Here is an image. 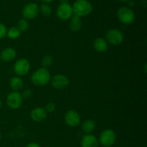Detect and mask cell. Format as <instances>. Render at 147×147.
<instances>
[{
	"label": "cell",
	"mask_w": 147,
	"mask_h": 147,
	"mask_svg": "<svg viewBox=\"0 0 147 147\" xmlns=\"http://www.w3.org/2000/svg\"><path fill=\"white\" fill-rule=\"evenodd\" d=\"M117 17L122 24H131L134 22L135 14L129 7H122L117 11Z\"/></svg>",
	"instance_id": "obj_3"
},
{
	"label": "cell",
	"mask_w": 147,
	"mask_h": 147,
	"mask_svg": "<svg viewBox=\"0 0 147 147\" xmlns=\"http://www.w3.org/2000/svg\"><path fill=\"white\" fill-rule=\"evenodd\" d=\"M72 7L73 14L80 18L90 14L93 10L92 4L88 0H76Z\"/></svg>",
	"instance_id": "obj_2"
},
{
	"label": "cell",
	"mask_w": 147,
	"mask_h": 147,
	"mask_svg": "<svg viewBox=\"0 0 147 147\" xmlns=\"http://www.w3.org/2000/svg\"><path fill=\"white\" fill-rule=\"evenodd\" d=\"M1 106H2V102H1V99H0V109L1 108Z\"/></svg>",
	"instance_id": "obj_31"
},
{
	"label": "cell",
	"mask_w": 147,
	"mask_h": 147,
	"mask_svg": "<svg viewBox=\"0 0 147 147\" xmlns=\"http://www.w3.org/2000/svg\"><path fill=\"white\" fill-rule=\"evenodd\" d=\"M123 34L120 30L117 29H111L107 32L105 40L108 42L113 46H117L121 44L123 42Z\"/></svg>",
	"instance_id": "obj_5"
},
{
	"label": "cell",
	"mask_w": 147,
	"mask_h": 147,
	"mask_svg": "<svg viewBox=\"0 0 147 147\" xmlns=\"http://www.w3.org/2000/svg\"><path fill=\"white\" fill-rule=\"evenodd\" d=\"M20 34H21V32L17 27H11L9 30H7V36L11 40H15L20 37Z\"/></svg>",
	"instance_id": "obj_20"
},
{
	"label": "cell",
	"mask_w": 147,
	"mask_h": 147,
	"mask_svg": "<svg viewBox=\"0 0 147 147\" xmlns=\"http://www.w3.org/2000/svg\"><path fill=\"white\" fill-rule=\"evenodd\" d=\"M98 140L93 134L84 135L80 142L81 147H98Z\"/></svg>",
	"instance_id": "obj_13"
},
{
	"label": "cell",
	"mask_w": 147,
	"mask_h": 147,
	"mask_svg": "<svg viewBox=\"0 0 147 147\" xmlns=\"http://www.w3.org/2000/svg\"><path fill=\"white\" fill-rule=\"evenodd\" d=\"M53 62H54V59H53V56L50 55H45L42 57L41 63L42 67L47 68V67H50L53 64Z\"/></svg>",
	"instance_id": "obj_21"
},
{
	"label": "cell",
	"mask_w": 147,
	"mask_h": 147,
	"mask_svg": "<svg viewBox=\"0 0 147 147\" xmlns=\"http://www.w3.org/2000/svg\"><path fill=\"white\" fill-rule=\"evenodd\" d=\"M39 10H40V12L41 13L42 15L45 17H50L52 13H53V9H52L51 7L48 4L42 3L40 5V7H39Z\"/></svg>",
	"instance_id": "obj_19"
},
{
	"label": "cell",
	"mask_w": 147,
	"mask_h": 147,
	"mask_svg": "<svg viewBox=\"0 0 147 147\" xmlns=\"http://www.w3.org/2000/svg\"><path fill=\"white\" fill-rule=\"evenodd\" d=\"M116 134L113 129H107L103 130L99 136L98 142L104 147H111L115 144Z\"/></svg>",
	"instance_id": "obj_4"
},
{
	"label": "cell",
	"mask_w": 147,
	"mask_h": 147,
	"mask_svg": "<svg viewBox=\"0 0 147 147\" xmlns=\"http://www.w3.org/2000/svg\"><path fill=\"white\" fill-rule=\"evenodd\" d=\"M1 57H0V61H1Z\"/></svg>",
	"instance_id": "obj_33"
},
{
	"label": "cell",
	"mask_w": 147,
	"mask_h": 147,
	"mask_svg": "<svg viewBox=\"0 0 147 147\" xmlns=\"http://www.w3.org/2000/svg\"><path fill=\"white\" fill-rule=\"evenodd\" d=\"M57 15L62 20H70L73 15V7L69 3L60 4L57 9Z\"/></svg>",
	"instance_id": "obj_11"
},
{
	"label": "cell",
	"mask_w": 147,
	"mask_h": 147,
	"mask_svg": "<svg viewBox=\"0 0 147 147\" xmlns=\"http://www.w3.org/2000/svg\"><path fill=\"white\" fill-rule=\"evenodd\" d=\"M65 122L70 127H77L80 123V114L76 111L69 110L65 114Z\"/></svg>",
	"instance_id": "obj_10"
},
{
	"label": "cell",
	"mask_w": 147,
	"mask_h": 147,
	"mask_svg": "<svg viewBox=\"0 0 147 147\" xmlns=\"http://www.w3.org/2000/svg\"><path fill=\"white\" fill-rule=\"evenodd\" d=\"M22 100L21 93L17 91H12L9 93L6 99L7 106L12 110L20 109L22 104Z\"/></svg>",
	"instance_id": "obj_7"
},
{
	"label": "cell",
	"mask_w": 147,
	"mask_h": 147,
	"mask_svg": "<svg viewBox=\"0 0 147 147\" xmlns=\"http://www.w3.org/2000/svg\"><path fill=\"white\" fill-rule=\"evenodd\" d=\"M40 10H39V6L36 3H28L26 4L22 9L23 19L25 20H33L36 18L38 15Z\"/></svg>",
	"instance_id": "obj_8"
},
{
	"label": "cell",
	"mask_w": 147,
	"mask_h": 147,
	"mask_svg": "<svg viewBox=\"0 0 147 147\" xmlns=\"http://www.w3.org/2000/svg\"><path fill=\"white\" fill-rule=\"evenodd\" d=\"M30 118L33 121L42 122L47 118V113L44 108L35 107L30 111Z\"/></svg>",
	"instance_id": "obj_12"
},
{
	"label": "cell",
	"mask_w": 147,
	"mask_h": 147,
	"mask_svg": "<svg viewBox=\"0 0 147 147\" xmlns=\"http://www.w3.org/2000/svg\"><path fill=\"white\" fill-rule=\"evenodd\" d=\"M1 134H0V141H1Z\"/></svg>",
	"instance_id": "obj_32"
},
{
	"label": "cell",
	"mask_w": 147,
	"mask_h": 147,
	"mask_svg": "<svg viewBox=\"0 0 147 147\" xmlns=\"http://www.w3.org/2000/svg\"><path fill=\"white\" fill-rule=\"evenodd\" d=\"M117 1H121V2H124V1H129V0H117Z\"/></svg>",
	"instance_id": "obj_30"
},
{
	"label": "cell",
	"mask_w": 147,
	"mask_h": 147,
	"mask_svg": "<svg viewBox=\"0 0 147 147\" xmlns=\"http://www.w3.org/2000/svg\"><path fill=\"white\" fill-rule=\"evenodd\" d=\"M51 80L50 71L45 67H40L36 70L31 76V81L34 86H44L48 84Z\"/></svg>",
	"instance_id": "obj_1"
},
{
	"label": "cell",
	"mask_w": 147,
	"mask_h": 147,
	"mask_svg": "<svg viewBox=\"0 0 147 147\" xmlns=\"http://www.w3.org/2000/svg\"><path fill=\"white\" fill-rule=\"evenodd\" d=\"M96 129V122L92 119H87L81 126V130L86 134H91Z\"/></svg>",
	"instance_id": "obj_17"
},
{
	"label": "cell",
	"mask_w": 147,
	"mask_h": 147,
	"mask_svg": "<svg viewBox=\"0 0 147 147\" xmlns=\"http://www.w3.org/2000/svg\"><path fill=\"white\" fill-rule=\"evenodd\" d=\"M56 109V106L54 103L53 102H50V103H47L45 106V110L46 111L47 113H53V111H55Z\"/></svg>",
	"instance_id": "obj_24"
},
{
	"label": "cell",
	"mask_w": 147,
	"mask_h": 147,
	"mask_svg": "<svg viewBox=\"0 0 147 147\" xmlns=\"http://www.w3.org/2000/svg\"><path fill=\"white\" fill-rule=\"evenodd\" d=\"M51 85L57 90H63L69 86V79L67 76L63 74H57L53 76L50 80Z\"/></svg>",
	"instance_id": "obj_9"
},
{
	"label": "cell",
	"mask_w": 147,
	"mask_h": 147,
	"mask_svg": "<svg viewBox=\"0 0 147 147\" xmlns=\"http://www.w3.org/2000/svg\"><path fill=\"white\" fill-rule=\"evenodd\" d=\"M7 28L3 23L0 22V40L7 36Z\"/></svg>",
	"instance_id": "obj_23"
},
{
	"label": "cell",
	"mask_w": 147,
	"mask_h": 147,
	"mask_svg": "<svg viewBox=\"0 0 147 147\" xmlns=\"http://www.w3.org/2000/svg\"><path fill=\"white\" fill-rule=\"evenodd\" d=\"M17 28L20 30V32H25L29 28V23L25 19H21L17 22Z\"/></svg>",
	"instance_id": "obj_22"
},
{
	"label": "cell",
	"mask_w": 147,
	"mask_h": 147,
	"mask_svg": "<svg viewBox=\"0 0 147 147\" xmlns=\"http://www.w3.org/2000/svg\"><path fill=\"white\" fill-rule=\"evenodd\" d=\"M42 2H43L44 4H49V3L53 2L54 0H41Z\"/></svg>",
	"instance_id": "obj_27"
},
{
	"label": "cell",
	"mask_w": 147,
	"mask_h": 147,
	"mask_svg": "<svg viewBox=\"0 0 147 147\" xmlns=\"http://www.w3.org/2000/svg\"><path fill=\"white\" fill-rule=\"evenodd\" d=\"M26 147H41L38 144L34 143V142H32V143H30L27 144V146Z\"/></svg>",
	"instance_id": "obj_26"
},
{
	"label": "cell",
	"mask_w": 147,
	"mask_h": 147,
	"mask_svg": "<svg viewBox=\"0 0 147 147\" xmlns=\"http://www.w3.org/2000/svg\"><path fill=\"white\" fill-rule=\"evenodd\" d=\"M61 4H65V3H68L69 0H60Z\"/></svg>",
	"instance_id": "obj_29"
},
{
	"label": "cell",
	"mask_w": 147,
	"mask_h": 147,
	"mask_svg": "<svg viewBox=\"0 0 147 147\" xmlns=\"http://www.w3.org/2000/svg\"><path fill=\"white\" fill-rule=\"evenodd\" d=\"M83 22L80 17L73 14V17L70 19L69 22V28L72 32H78L81 30Z\"/></svg>",
	"instance_id": "obj_16"
},
{
	"label": "cell",
	"mask_w": 147,
	"mask_h": 147,
	"mask_svg": "<svg viewBox=\"0 0 147 147\" xmlns=\"http://www.w3.org/2000/svg\"><path fill=\"white\" fill-rule=\"evenodd\" d=\"M0 57L2 61L5 63H10L17 57V51L12 47H7L1 51Z\"/></svg>",
	"instance_id": "obj_14"
},
{
	"label": "cell",
	"mask_w": 147,
	"mask_h": 147,
	"mask_svg": "<svg viewBox=\"0 0 147 147\" xmlns=\"http://www.w3.org/2000/svg\"><path fill=\"white\" fill-rule=\"evenodd\" d=\"M129 6H131V7H133V6H134V1H132V0H131V1H129Z\"/></svg>",
	"instance_id": "obj_28"
},
{
	"label": "cell",
	"mask_w": 147,
	"mask_h": 147,
	"mask_svg": "<svg viewBox=\"0 0 147 147\" xmlns=\"http://www.w3.org/2000/svg\"><path fill=\"white\" fill-rule=\"evenodd\" d=\"M30 70V63L27 59L20 58L14 65V72L17 76H24Z\"/></svg>",
	"instance_id": "obj_6"
},
{
	"label": "cell",
	"mask_w": 147,
	"mask_h": 147,
	"mask_svg": "<svg viewBox=\"0 0 147 147\" xmlns=\"http://www.w3.org/2000/svg\"><path fill=\"white\" fill-rule=\"evenodd\" d=\"M10 88L13 90V91L18 92L21 90L24 86V82L20 76H14L11 78L9 81Z\"/></svg>",
	"instance_id": "obj_18"
},
{
	"label": "cell",
	"mask_w": 147,
	"mask_h": 147,
	"mask_svg": "<svg viewBox=\"0 0 147 147\" xmlns=\"http://www.w3.org/2000/svg\"><path fill=\"white\" fill-rule=\"evenodd\" d=\"M103 147H104V146H103Z\"/></svg>",
	"instance_id": "obj_34"
},
{
	"label": "cell",
	"mask_w": 147,
	"mask_h": 147,
	"mask_svg": "<svg viewBox=\"0 0 147 147\" xmlns=\"http://www.w3.org/2000/svg\"><path fill=\"white\" fill-rule=\"evenodd\" d=\"M32 90L29 88H27L25 89V90H24L22 91V93H21V96L23 99L30 98L32 96Z\"/></svg>",
	"instance_id": "obj_25"
},
{
	"label": "cell",
	"mask_w": 147,
	"mask_h": 147,
	"mask_svg": "<svg viewBox=\"0 0 147 147\" xmlns=\"http://www.w3.org/2000/svg\"><path fill=\"white\" fill-rule=\"evenodd\" d=\"M93 49L96 50L97 53H103L107 51L109 49V44L105 40V38H102V37H98L96 40L93 41Z\"/></svg>",
	"instance_id": "obj_15"
}]
</instances>
